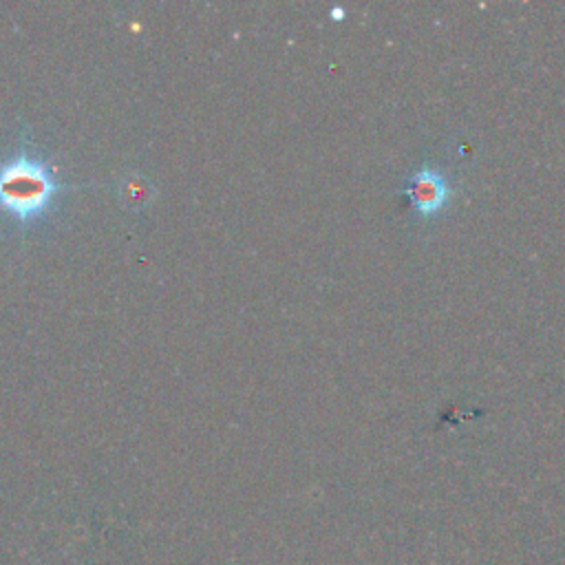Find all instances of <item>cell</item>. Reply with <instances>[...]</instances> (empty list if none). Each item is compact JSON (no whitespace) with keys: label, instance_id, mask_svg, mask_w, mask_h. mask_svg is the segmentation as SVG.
Here are the masks:
<instances>
[{"label":"cell","instance_id":"cell-1","mask_svg":"<svg viewBox=\"0 0 565 565\" xmlns=\"http://www.w3.org/2000/svg\"><path fill=\"white\" fill-rule=\"evenodd\" d=\"M62 188L53 166L26 148L0 161V210L18 225L40 221Z\"/></svg>","mask_w":565,"mask_h":565},{"label":"cell","instance_id":"cell-2","mask_svg":"<svg viewBox=\"0 0 565 565\" xmlns=\"http://www.w3.org/2000/svg\"><path fill=\"white\" fill-rule=\"evenodd\" d=\"M399 192L417 216L433 218L448 205L452 188L448 177L439 168L426 163L408 177L406 185Z\"/></svg>","mask_w":565,"mask_h":565}]
</instances>
